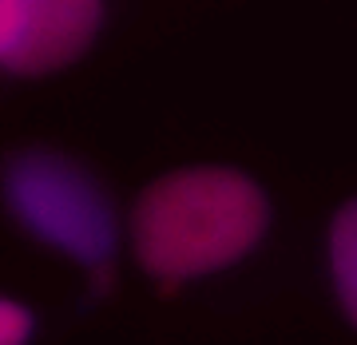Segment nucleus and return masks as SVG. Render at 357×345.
I'll list each match as a JSON object with an SVG mask.
<instances>
[{
	"mask_svg": "<svg viewBox=\"0 0 357 345\" xmlns=\"http://www.w3.org/2000/svg\"><path fill=\"white\" fill-rule=\"evenodd\" d=\"M270 227V199L246 171L183 167L155 179L131 210V246L155 278H206L243 262Z\"/></svg>",
	"mask_w": 357,
	"mask_h": 345,
	"instance_id": "nucleus-1",
	"label": "nucleus"
},
{
	"mask_svg": "<svg viewBox=\"0 0 357 345\" xmlns=\"http://www.w3.org/2000/svg\"><path fill=\"white\" fill-rule=\"evenodd\" d=\"M4 203L40 243L84 266H103L115 250V215L84 167L52 151H24L4 167Z\"/></svg>",
	"mask_w": 357,
	"mask_h": 345,
	"instance_id": "nucleus-2",
	"label": "nucleus"
},
{
	"mask_svg": "<svg viewBox=\"0 0 357 345\" xmlns=\"http://www.w3.org/2000/svg\"><path fill=\"white\" fill-rule=\"evenodd\" d=\"M103 0H16V28L0 64L20 76H48L79 60L100 36Z\"/></svg>",
	"mask_w": 357,
	"mask_h": 345,
	"instance_id": "nucleus-3",
	"label": "nucleus"
},
{
	"mask_svg": "<svg viewBox=\"0 0 357 345\" xmlns=\"http://www.w3.org/2000/svg\"><path fill=\"white\" fill-rule=\"evenodd\" d=\"M326 250H330V278L342 302V314L357 325V199L337 206Z\"/></svg>",
	"mask_w": 357,
	"mask_h": 345,
	"instance_id": "nucleus-4",
	"label": "nucleus"
},
{
	"mask_svg": "<svg viewBox=\"0 0 357 345\" xmlns=\"http://www.w3.org/2000/svg\"><path fill=\"white\" fill-rule=\"evenodd\" d=\"M32 314L13 298H0V345H28L32 337Z\"/></svg>",
	"mask_w": 357,
	"mask_h": 345,
	"instance_id": "nucleus-5",
	"label": "nucleus"
},
{
	"mask_svg": "<svg viewBox=\"0 0 357 345\" xmlns=\"http://www.w3.org/2000/svg\"><path fill=\"white\" fill-rule=\"evenodd\" d=\"M13 28H16V0H0V56L13 40Z\"/></svg>",
	"mask_w": 357,
	"mask_h": 345,
	"instance_id": "nucleus-6",
	"label": "nucleus"
}]
</instances>
